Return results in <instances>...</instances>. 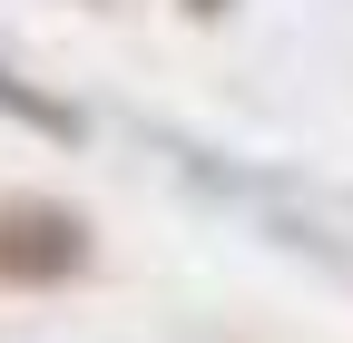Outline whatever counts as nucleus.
Segmentation results:
<instances>
[{
    "instance_id": "f257e3e1",
    "label": "nucleus",
    "mask_w": 353,
    "mask_h": 343,
    "mask_svg": "<svg viewBox=\"0 0 353 343\" xmlns=\"http://www.w3.org/2000/svg\"><path fill=\"white\" fill-rule=\"evenodd\" d=\"M99 265V226L69 196H0V284L10 294H50Z\"/></svg>"
},
{
    "instance_id": "f03ea898",
    "label": "nucleus",
    "mask_w": 353,
    "mask_h": 343,
    "mask_svg": "<svg viewBox=\"0 0 353 343\" xmlns=\"http://www.w3.org/2000/svg\"><path fill=\"white\" fill-rule=\"evenodd\" d=\"M0 118H10V127H30V138H50V147H79V138H88V118H79L69 98H50L39 79H20L10 59H0Z\"/></svg>"
},
{
    "instance_id": "7ed1b4c3",
    "label": "nucleus",
    "mask_w": 353,
    "mask_h": 343,
    "mask_svg": "<svg viewBox=\"0 0 353 343\" xmlns=\"http://www.w3.org/2000/svg\"><path fill=\"white\" fill-rule=\"evenodd\" d=\"M236 10V0H187V20H226Z\"/></svg>"
}]
</instances>
